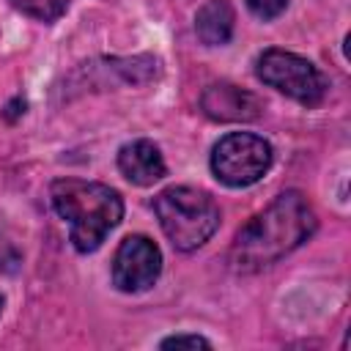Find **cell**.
<instances>
[{
	"instance_id": "obj_12",
	"label": "cell",
	"mask_w": 351,
	"mask_h": 351,
	"mask_svg": "<svg viewBox=\"0 0 351 351\" xmlns=\"http://www.w3.org/2000/svg\"><path fill=\"white\" fill-rule=\"evenodd\" d=\"M162 348H211V343L200 335H173L159 343Z\"/></svg>"
},
{
	"instance_id": "obj_6",
	"label": "cell",
	"mask_w": 351,
	"mask_h": 351,
	"mask_svg": "<svg viewBox=\"0 0 351 351\" xmlns=\"http://www.w3.org/2000/svg\"><path fill=\"white\" fill-rule=\"evenodd\" d=\"M162 271V252L148 236H126L112 258V285L123 293L145 291Z\"/></svg>"
},
{
	"instance_id": "obj_3",
	"label": "cell",
	"mask_w": 351,
	"mask_h": 351,
	"mask_svg": "<svg viewBox=\"0 0 351 351\" xmlns=\"http://www.w3.org/2000/svg\"><path fill=\"white\" fill-rule=\"evenodd\" d=\"M154 211L170 244L181 252L203 247L219 228V206L195 186H167L154 197Z\"/></svg>"
},
{
	"instance_id": "obj_1",
	"label": "cell",
	"mask_w": 351,
	"mask_h": 351,
	"mask_svg": "<svg viewBox=\"0 0 351 351\" xmlns=\"http://www.w3.org/2000/svg\"><path fill=\"white\" fill-rule=\"evenodd\" d=\"M318 219L310 206V200L299 189L280 192L263 211H258L233 239L230 247V269L241 274L261 271L288 252H293L299 244H304Z\"/></svg>"
},
{
	"instance_id": "obj_11",
	"label": "cell",
	"mask_w": 351,
	"mask_h": 351,
	"mask_svg": "<svg viewBox=\"0 0 351 351\" xmlns=\"http://www.w3.org/2000/svg\"><path fill=\"white\" fill-rule=\"evenodd\" d=\"M247 8H250L252 16L269 22V19L280 16L288 8V0H247Z\"/></svg>"
},
{
	"instance_id": "obj_10",
	"label": "cell",
	"mask_w": 351,
	"mask_h": 351,
	"mask_svg": "<svg viewBox=\"0 0 351 351\" xmlns=\"http://www.w3.org/2000/svg\"><path fill=\"white\" fill-rule=\"evenodd\" d=\"M11 5L33 19H41V22H52L58 19L66 8H69V0H11Z\"/></svg>"
},
{
	"instance_id": "obj_2",
	"label": "cell",
	"mask_w": 351,
	"mask_h": 351,
	"mask_svg": "<svg viewBox=\"0 0 351 351\" xmlns=\"http://www.w3.org/2000/svg\"><path fill=\"white\" fill-rule=\"evenodd\" d=\"M55 211L71 225V244L77 252H93L123 217L121 195L99 181L58 178L49 186Z\"/></svg>"
},
{
	"instance_id": "obj_9",
	"label": "cell",
	"mask_w": 351,
	"mask_h": 351,
	"mask_svg": "<svg viewBox=\"0 0 351 351\" xmlns=\"http://www.w3.org/2000/svg\"><path fill=\"white\" fill-rule=\"evenodd\" d=\"M233 22H236V14L228 0H208L200 5L195 16V30L206 47H222L233 36Z\"/></svg>"
},
{
	"instance_id": "obj_5",
	"label": "cell",
	"mask_w": 351,
	"mask_h": 351,
	"mask_svg": "<svg viewBox=\"0 0 351 351\" xmlns=\"http://www.w3.org/2000/svg\"><path fill=\"white\" fill-rule=\"evenodd\" d=\"M271 145L252 132H230L211 148V173L225 186H250L271 167Z\"/></svg>"
},
{
	"instance_id": "obj_4",
	"label": "cell",
	"mask_w": 351,
	"mask_h": 351,
	"mask_svg": "<svg viewBox=\"0 0 351 351\" xmlns=\"http://www.w3.org/2000/svg\"><path fill=\"white\" fill-rule=\"evenodd\" d=\"M255 74L263 85L285 93L288 99L304 104V107H315L324 101L326 96V77L318 71V66L296 52L288 49H266L258 55L255 60Z\"/></svg>"
},
{
	"instance_id": "obj_13",
	"label": "cell",
	"mask_w": 351,
	"mask_h": 351,
	"mask_svg": "<svg viewBox=\"0 0 351 351\" xmlns=\"http://www.w3.org/2000/svg\"><path fill=\"white\" fill-rule=\"evenodd\" d=\"M3 304H5V299H3V293H0V315H3Z\"/></svg>"
},
{
	"instance_id": "obj_8",
	"label": "cell",
	"mask_w": 351,
	"mask_h": 351,
	"mask_svg": "<svg viewBox=\"0 0 351 351\" xmlns=\"http://www.w3.org/2000/svg\"><path fill=\"white\" fill-rule=\"evenodd\" d=\"M118 170L137 186H151L159 181L167 167L159 148L151 140H132L118 151Z\"/></svg>"
},
{
	"instance_id": "obj_7",
	"label": "cell",
	"mask_w": 351,
	"mask_h": 351,
	"mask_svg": "<svg viewBox=\"0 0 351 351\" xmlns=\"http://www.w3.org/2000/svg\"><path fill=\"white\" fill-rule=\"evenodd\" d=\"M200 110L211 121H255L263 110L261 99L239 85L214 82L200 96Z\"/></svg>"
}]
</instances>
